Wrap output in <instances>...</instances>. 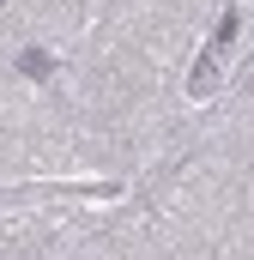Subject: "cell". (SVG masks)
I'll return each instance as SVG.
<instances>
[{"label":"cell","mask_w":254,"mask_h":260,"mask_svg":"<svg viewBox=\"0 0 254 260\" xmlns=\"http://www.w3.org/2000/svg\"><path fill=\"white\" fill-rule=\"evenodd\" d=\"M230 37H236V12H224V24H218V49H224ZM212 79H218V61H212V49H206V67L194 73V97H206V91H212Z\"/></svg>","instance_id":"6da1fadb"},{"label":"cell","mask_w":254,"mask_h":260,"mask_svg":"<svg viewBox=\"0 0 254 260\" xmlns=\"http://www.w3.org/2000/svg\"><path fill=\"white\" fill-rule=\"evenodd\" d=\"M24 73H30V79H43V73H49V55H43V49H30V55H24Z\"/></svg>","instance_id":"7a4b0ae2"}]
</instances>
